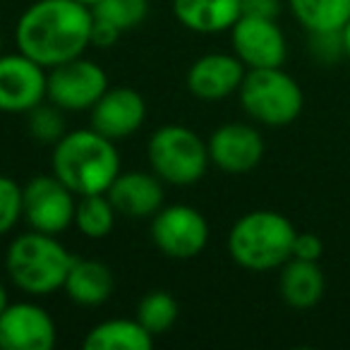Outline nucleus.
Instances as JSON below:
<instances>
[{
  "mask_svg": "<svg viewBox=\"0 0 350 350\" xmlns=\"http://www.w3.org/2000/svg\"><path fill=\"white\" fill-rule=\"evenodd\" d=\"M79 3H84V5H87V8H94V5H96V3H98V0H79Z\"/></svg>",
  "mask_w": 350,
  "mask_h": 350,
  "instance_id": "nucleus-33",
  "label": "nucleus"
},
{
  "mask_svg": "<svg viewBox=\"0 0 350 350\" xmlns=\"http://www.w3.org/2000/svg\"><path fill=\"white\" fill-rule=\"evenodd\" d=\"M106 89V70L82 55L51 68L46 79V98L60 111H92Z\"/></svg>",
  "mask_w": 350,
  "mask_h": 350,
  "instance_id": "nucleus-9",
  "label": "nucleus"
},
{
  "mask_svg": "<svg viewBox=\"0 0 350 350\" xmlns=\"http://www.w3.org/2000/svg\"><path fill=\"white\" fill-rule=\"evenodd\" d=\"M75 257L55 235L31 233L17 235L5 254V269L10 281L22 293L44 297L63 288Z\"/></svg>",
  "mask_w": 350,
  "mask_h": 350,
  "instance_id": "nucleus-4",
  "label": "nucleus"
},
{
  "mask_svg": "<svg viewBox=\"0 0 350 350\" xmlns=\"http://www.w3.org/2000/svg\"><path fill=\"white\" fill-rule=\"evenodd\" d=\"M240 106L254 122L267 127H286L295 122L305 106V94L295 77L283 68L247 70L238 89Z\"/></svg>",
  "mask_w": 350,
  "mask_h": 350,
  "instance_id": "nucleus-5",
  "label": "nucleus"
},
{
  "mask_svg": "<svg viewBox=\"0 0 350 350\" xmlns=\"http://www.w3.org/2000/svg\"><path fill=\"white\" fill-rule=\"evenodd\" d=\"M295 226L291 219L271 209L243 214L228 233V254L247 271L281 269L293 257Z\"/></svg>",
  "mask_w": 350,
  "mask_h": 350,
  "instance_id": "nucleus-3",
  "label": "nucleus"
},
{
  "mask_svg": "<svg viewBox=\"0 0 350 350\" xmlns=\"http://www.w3.org/2000/svg\"><path fill=\"white\" fill-rule=\"evenodd\" d=\"M278 12H281V3L278 0H243V15L276 20Z\"/></svg>",
  "mask_w": 350,
  "mask_h": 350,
  "instance_id": "nucleus-29",
  "label": "nucleus"
},
{
  "mask_svg": "<svg viewBox=\"0 0 350 350\" xmlns=\"http://www.w3.org/2000/svg\"><path fill=\"white\" fill-rule=\"evenodd\" d=\"M116 206L108 200V195H84L77 200L75 206V226L84 238L103 240L111 235L113 226H116Z\"/></svg>",
  "mask_w": 350,
  "mask_h": 350,
  "instance_id": "nucleus-22",
  "label": "nucleus"
},
{
  "mask_svg": "<svg viewBox=\"0 0 350 350\" xmlns=\"http://www.w3.org/2000/svg\"><path fill=\"white\" fill-rule=\"evenodd\" d=\"M29 116V132L31 137H36L39 142H58L65 135L63 130V116H60V108H46L44 103L36 106L34 111L27 113Z\"/></svg>",
  "mask_w": 350,
  "mask_h": 350,
  "instance_id": "nucleus-26",
  "label": "nucleus"
},
{
  "mask_svg": "<svg viewBox=\"0 0 350 350\" xmlns=\"http://www.w3.org/2000/svg\"><path fill=\"white\" fill-rule=\"evenodd\" d=\"M278 291L288 307L293 310H310L324 297L326 281L319 262H305V259L291 257L281 267L278 276Z\"/></svg>",
  "mask_w": 350,
  "mask_h": 350,
  "instance_id": "nucleus-18",
  "label": "nucleus"
},
{
  "mask_svg": "<svg viewBox=\"0 0 350 350\" xmlns=\"http://www.w3.org/2000/svg\"><path fill=\"white\" fill-rule=\"evenodd\" d=\"M55 345V321L36 302H10L0 314L3 350H51Z\"/></svg>",
  "mask_w": 350,
  "mask_h": 350,
  "instance_id": "nucleus-13",
  "label": "nucleus"
},
{
  "mask_svg": "<svg viewBox=\"0 0 350 350\" xmlns=\"http://www.w3.org/2000/svg\"><path fill=\"white\" fill-rule=\"evenodd\" d=\"M173 12L195 34H224L243 15V0H173Z\"/></svg>",
  "mask_w": 350,
  "mask_h": 350,
  "instance_id": "nucleus-17",
  "label": "nucleus"
},
{
  "mask_svg": "<svg viewBox=\"0 0 350 350\" xmlns=\"http://www.w3.org/2000/svg\"><path fill=\"white\" fill-rule=\"evenodd\" d=\"M151 243L170 259H192L209 243V224L195 206H161L151 216Z\"/></svg>",
  "mask_w": 350,
  "mask_h": 350,
  "instance_id": "nucleus-8",
  "label": "nucleus"
},
{
  "mask_svg": "<svg viewBox=\"0 0 350 350\" xmlns=\"http://www.w3.org/2000/svg\"><path fill=\"white\" fill-rule=\"evenodd\" d=\"M89 122L96 132L113 142L132 137L146 120V103L139 92L130 87H108L92 106Z\"/></svg>",
  "mask_w": 350,
  "mask_h": 350,
  "instance_id": "nucleus-14",
  "label": "nucleus"
},
{
  "mask_svg": "<svg viewBox=\"0 0 350 350\" xmlns=\"http://www.w3.org/2000/svg\"><path fill=\"white\" fill-rule=\"evenodd\" d=\"M116 278L113 271L103 262L96 259H77L68 271V278L63 283V291L75 305L82 307H98L113 295Z\"/></svg>",
  "mask_w": 350,
  "mask_h": 350,
  "instance_id": "nucleus-19",
  "label": "nucleus"
},
{
  "mask_svg": "<svg viewBox=\"0 0 350 350\" xmlns=\"http://www.w3.org/2000/svg\"><path fill=\"white\" fill-rule=\"evenodd\" d=\"M10 305V300H8V291H5V286L0 283V314H3V310Z\"/></svg>",
  "mask_w": 350,
  "mask_h": 350,
  "instance_id": "nucleus-32",
  "label": "nucleus"
},
{
  "mask_svg": "<svg viewBox=\"0 0 350 350\" xmlns=\"http://www.w3.org/2000/svg\"><path fill=\"white\" fill-rule=\"evenodd\" d=\"M233 53L247 70L283 68L288 58V41L276 20L240 15L230 29Z\"/></svg>",
  "mask_w": 350,
  "mask_h": 350,
  "instance_id": "nucleus-10",
  "label": "nucleus"
},
{
  "mask_svg": "<svg viewBox=\"0 0 350 350\" xmlns=\"http://www.w3.org/2000/svg\"><path fill=\"white\" fill-rule=\"evenodd\" d=\"M206 146H209L211 163L230 175L254 170L262 163L264 151H267L262 132L247 122H226L216 127Z\"/></svg>",
  "mask_w": 350,
  "mask_h": 350,
  "instance_id": "nucleus-12",
  "label": "nucleus"
},
{
  "mask_svg": "<svg viewBox=\"0 0 350 350\" xmlns=\"http://www.w3.org/2000/svg\"><path fill=\"white\" fill-rule=\"evenodd\" d=\"M247 68L235 53H206L187 70V89L200 101H224L240 89Z\"/></svg>",
  "mask_w": 350,
  "mask_h": 350,
  "instance_id": "nucleus-15",
  "label": "nucleus"
},
{
  "mask_svg": "<svg viewBox=\"0 0 350 350\" xmlns=\"http://www.w3.org/2000/svg\"><path fill=\"white\" fill-rule=\"evenodd\" d=\"M75 192L58 175H36L22 187V219L31 230L60 235L75 224Z\"/></svg>",
  "mask_w": 350,
  "mask_h": 350,
  "instance_id": "nucleus-7",
  "label": "nucleus"
},
{
  "mask_svg": "<svg viewBox=\"0 0 350 350\" xmlns=\"http://www.w3.org/2000/svg\"><path fill=\"white\" fill-rule=\"evenodd\" d=\"M106 195L116 206L118 216L149 219L163 206V180L154 170H127L118 173Z\"/></svg>",
  "mask_w": 350,
  "mask_h": 350,
  "instance_id": "nucleus-16",
  "label": "nucleus"
},
{
  "mask_svg": "<svg viewBox=\"0 0 350 350\" xmlns=\"http://www.w3.org/2000/svg\"><path fill=\"white\" fill-rule=\"evenodd\" d=\"M324 254V243L314 233H297L293 243V257L305 259V262H319Z\"/></svg>",
  "mask_w": 350,
  "mask_h": 350,
  "instance_id": "nucleus-28",
  "label": "nucleus"
},
{
  "mask_svg": "<svg viewBox=\"0 0 350 350\" xmlns=\"http://www.w3.org/2000/svg\"><path fill=\"white\" fill-rule=\"evenodd\" d=\"M22 219V185L0 175V238L8 235Z\"/></svg>",
  "mask_w": 350,
  "mask_h": 350,
  "instance_id": "nucleus-25",
  "label": "nucleus"
},
{
  "mask_svg": "<svg viewBox=\"0 0 350 350\" xmlns=\"http://www.w3.org/2000/svg\"><path fill=\"white\" fill-rule=\"evenodd\" d=\"M137 321L149 331L151 336H161L173 329L178 321V302L170 293L151 291L137 305Z\"/></svg>",
  "mask_w": 350,
  "mask_h": 350,
  "instance_id": "nucleus-23",
  "label": "nucleus"
},
{
  "mask_svg": "<svg viewBox=\"0 0 350 350\" xmlns=\"http://www.w3.org/2000/svg\"><path fill=\"white\" fill-rule=\"evenodd\" d=\"M122 31L116 29L113 25H108V22L103 20H96L94 17V25H92V46H98V49H108V46H113L118 39H120Z\"/></svg>",
  "mask_w": 350,
  "mask_h": 350,
  "instance_id": "nucleus-30",
  "label": "nucleus"
},
{
  "mask_svg": "<svg viewBox=\"0 0 350 350\" xmlns=\"http://www.w3.org/2000/svg\"><path fill=\"white\" fill-rule=\"evenodd\" d=\"M310 51L319 63H336L345 58L343 34L340 31H321V34H310Z\"/></svg>",
  "mask_w": 350,
  "mask_h": 350,
  "instance_id": "nucleus-27",
  "label": "nucleus"
},
{
  "mask_svg": "<svg viewBox=\"0 0 350 350\" xmlns=\"http://www.w3.org/2000/svg\"><path fill=\"white\" fill-rule=\"evenodd\" d=\"M49 72L36 60L17 53L0 55V111L29 113L46 98Z\"/></svg>",
  "mask_w": 350,
  "mask_h": 350,
  "instance_id": "nucleus-11",
  "label": "nucleus"
},
{
  "mask_svg": "<svg viewBox=\"0 0 350 350\" xmlns=\"http://www.w3.org/2000/svg\"><path fill=\"white\" fill-rule=\"evenodd\" d=\"M94 12L79 0H36L15 27L17 49L41 68L68 63L92 46Z\"/></svg>",
  "mask_w": 350,
  "mask_h": 350,
  "instance_id": "nucleus-1",
  "label": "nucleus"
},
{
  "mask_svg": "<svg viewBox=\"0 0 350 350\" xmlns=\"http://www.w3.org/2000/svg\"><path fill=\"white\" fill-rule=\"evenodd\" d=\"M340 34H343V49H345V58L350 60V20L345 22V27H343V31H340Z\"/></svg>",
  "mask_w": 350,
  "mask_h": 350,
  "instance_id": "nucleus-31",
  "label": "nucleus"
},
{
  "mask_svg": "<svg viewBox=\"0 0 350 350\" xmlns=\"http://www.w3.org/2000/svg\"><path fill=\"white\" fill-rule=\"evenodd\" d=\"M84 350H149L154 336L135 319H106L84 336Z\"/></svg>",
  "mask_w": 350,
  "mask_h": 350,
  "instance_id": "nucleus-20",
  "label": "nucleus"
},
{
  "mask_svg": "<svg viewBox=\"0 0 350 350\" xmlns=\"http://www.w3.org/2000/svg\"><path fill=\"white\" fill-rule=\"evenodd\" d=\"M94 17L113 25L122 34L139 27L149 15V0H98L92 8Z\"/></svg>",
  "mask_w": 350,
  "mask_h": 350,
  "instance_id": "nucleus-24",
  "label": "nucleus"
},
{
  "mask_svg": "<svg viewBox=\"0 0 350 350\" xmlns=\"http://www.w3.org/2000/svg\"><path fill=\"white\" fill-rule=\"evenodd\" d=\"M51 165L77 197L103 195L120 173V154L113 139L94 127H82L55 142Z\"/></svg>",
  "mask_w": 350,
  "mask_h": 350,
  "instance_id": "nucleus-2",
  "label": "nucleus"
},
{
  "mask_svg": "<svg viewBox=\"0 0 350 350\" xmlns=\"http://www.w3.org/2000/svg\"><path fill=\"white\" fill-rule=\"evenodd\" d=\"M149 165L161 180L175 187L200 183L211 159L206 142L185 125H163L151 135L146 146Z\"/></svg>",
  "mask_w": 350,
  "mask_h": 350,
  "instance_id": "nucleus-6",
  "label": "nucleus"
},
{
  "mask_svg": "<svg viewBox=\"0 0 350 350\" xmlns=\"http://www.w3.org/2000/svg\"><path fill=\"white\" fill-rule=\"evenodd\" d=\"M288 5L310 34L343 31L350 20V0H288Z\"/></svg>",
  "mask_w": 350,
  "mask_h": 350,
  "instance_id": "nucleus-21",
  "label": "nucleus"
}]
</instances>
